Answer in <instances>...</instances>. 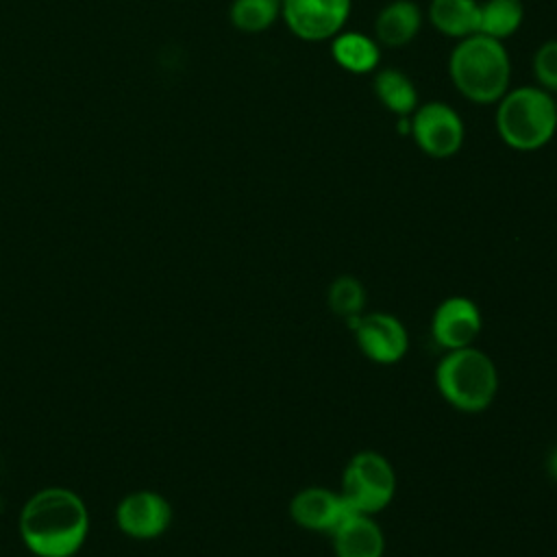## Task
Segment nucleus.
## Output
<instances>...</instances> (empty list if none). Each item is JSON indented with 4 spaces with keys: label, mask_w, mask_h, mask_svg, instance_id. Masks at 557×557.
Wrapping results in <instances>:
<instances>
[{
    "label": "nucleus",
    "mask_w": 557,
    "mask_h": 557,
    "mask_svg": "<svg viewBox=\"0 0 557 557\" xmlns=\"http://www.w3.org/2000/svg\"><path fill=\"white\" fill-rule=\"evenodd\" d=\"M89 533V511L67 487H44L22 507L20 535L37 557H74Z\"/></svg>",
    "instance_id": "obj_1"
},
{
    "label": "nucleus",
    "mask_w": 557,
    "mask_h": 557,
    "mask_svg": "<svg viewBox=\"0 0 557 557\" xmlns=\"http://www.w3.org/2000/svg\"><path fill=\"white\" fill-rule=\"evenodd\" d=\"M448 76L459 96L474 104H496L511 87V59L505 41L474 33L455 44Z\"/></svg>",
    "instance_id": "obj_2"
},
{
    "label": "nucleus",
    "mask_w": 557,
    "mask_h": 557,
    "mask_svg": "<svg viewBox=\"0 0 557 557\" xmlns=\"http://www.w3.org/2000/svg\"><path fill=\"white\" fill-rule=\"evenodd\" d=\"M494 126L507 148L535 152L557 133L555 96L537 85L509 87L496 102Z\"/></svg>",
    "instance_id": "obj_3"
},
{
    "label": "nucleus",
    "mask_w": 557,
    "mask_h": 557,
    "mask_svg": "<svg viewBox=\"0 0 557 557\" xmlns=\"http://www.w3.org/2000/svg\"><path fill=\"white\" fill-rule=\"evenodd\" d=\"M433 383L437 394L453 409L481 413L498 394V368L494 359L476 346L444 350L435 363Z\"/></svg>",
    "instance_id": "obj_4"
},
{
    "label": "nucleus",
    "mask_w": 557,
    "mask_h": 557,
    "mask_svg": "<svg viewBox=\"0 0 557 557\" xmlns=\"http://www.w3.org/2000/svg\"><path fill=\"white\" fill-rule=\"evenodd\" d=\"M339 494L348 509L359 513H379L396 496V470L379 450L355 453L342 472Z\"/></svg>",
    "instance_id": "obj_5"
},
{
    "label": "nucleus",
    "mask_w": 557,
    "mask_h": 557,
    "mask_svg": "<svg viewBox=\"0 0 557 557\" xmlns=\"http://www.w3.org/2000/svg\"><path fill=\"white\" fill-rule=\"evenodd\" d=\"M409 135L431 159L455 157L466 139L463 117L455 107L442 100H426L409 115Z\"/></svg>",
    "instance_id": "obj_6"
},
{
    "label": "nucleus",
    "mask_w": 557,
    "mask_h": 557,
    "mask_svg": "<svg viewBox=\"0 0 557 557\" xmlns=\"http://www.w3.org/2000/svg\"><path fill=\"white\" fill-rule=\"evenodd\" d=\"M361 355L379 366H394L409 352L407 326L387 311L359 313L346 320Z\"/></svg>",
    "instance_id": "obj_7"
},
{
    "label": "nucleus",
    "mask_w": 557,
    "mask_h": 557,
    "mask_svg": "<svg viewBox=\"0 0 557 557\" xmlns=\"http://www.w3.org/2000/svg\"><path fill=\"white\" fill-rule=\"evenodd\" d=\"M352 0H285L281 17L289 33L302 41H331L344 30Z\"/></svg>",
    "instance_id": "obj_8"
},
{
    "label": "nucleus",
    "mask_w": 557,
    "mask_h": 557,
    "mask_svg": "<svg viewBox=\"0 0 557 557\" xmlns=\"http://www.w3.org/2000/svg\"><path fill=\"white\" fill-rule=\"evenodd\" d=\"M483 329L481 307L468 296H448L437 302L431 313V339L442 350L474 346Z\"/></svg>",
    "instance_id": "obj_9"
},
{
    "label": "nucleus",
    "mask_w": 557,
    "mask_h": 557,
    "mask_svg": "<svg viewBox=\"0 0 557 557\" xmlns=\"http://www.w3.org/2000/svg\"><path fill=\"white\" fill-rule=\"evenodd\" d=\"M115 522L133 540H154L172 524V505L159 492L137 490L117 503Z\"/></svg>",
    "instance_id": "obj_10"
},
{
    "label": "nucleus",
    "mask_w": 557,
    "mask_h": 557,
    "mask_svg": "<svg viewBox=\"0 0 557 557\" xmlns=\"http://www.w3.org/2000/svg\"><path fill=\"white\" fill-rule=\"evenodd\" d=\"M350 509L344 503L339 490H331L322 485H309L298 490L287 505V513L296 527L311 533H326V535L337 527V522Z\"/></svg>",
    "instance_id": "obj_11"
},
{
    "label": "nucleus",
    "mask_w": 557,
    "mask_h": 557,
    "mask_svg": "<svg viewBox=\"0 0 557 557\" xmlns=\"http://www.w3.org/2000/svg\"><path fill=\"white\" fill-rule=\"evenodd\" d=\"M335 557H383L385 535L370 513L348 511L329 533Z\"/></svg>",
    "instance_id": "obj_12"
},
{
    "label": "nucleus",
    "mask_w": 557,
    "mask_h": 557,
    "mask_svg": "<svg viewBox=\"0 0 557 557\" xmlns=\"http://www.w3.org/2000/svg\"><path fill=\"white\" fill-rule=\"evenodd\" d=\"M422 9L413 0H389L374 17L372 37L379 46L403 48L411 44L422 28Z\"/></svg>",
    "instance_id": "obj_13"
},
{
    "label": "nucleus",
    "mask_w": 557,
    "mask_h": 557,
    "mask_svg": "<svg viewBox=\"0 0 557 557\" xmlns=\"http://www.w3.org/2000/svg\"><path fill=\"white\" fill-rule=\"evenodd\" d=\"M331 57L348 74H374L381 63V46L368 33L344 28L331 39Z\"/></svg>",
    "instance_id": "obj_14"
},
{
    "label": "nucleus",
    "mask_w": 557,
    "mask_h": 557,
    "mask_svg": "<svg viewBox=\"0 0 557 557\" xmlns=\"http://www.w3.org/2000/svg\"><path fill=\"white\" fill-rule=\"evenodd\" d=\"M372 91L383 109L396 117H409L420 104L416 83L400 67H379L372 78Z\"/></svg>",
    "instance_id": "obj_15"
},
{
    "label": "nucleus",
    "mask_w": 557,
    "mask_h": 557,
    "mask_svg": "<svg viewBox=\"0 0 557 557\" xmlns=\"http://www.w3.org/2000/svg\"><path fill=\"white\" fill-rule=\"evenodd\" d=\"M426 17L440 35L459 41L479 33V0H431Z\"/></svg>",
    "instance_id": "obj_16"
},
{
    "label": "nucleus",
    "mask_w": 557,
    "mask_h": 557,
    "mask_svg": "<svg viewBox=\"0 0 557 557\" xmlns=\"http://www.w3.org/2000/svg\"><path fill=\"white\" fill-rule=\"evenodd\" d=\"M524 20L522 0H483L479 2V33L505 41L516 35Z\"/></svg>",
    "instance_id": "obj_17"
},
{
    "label": "nucleus",
    "mask_w": 557,
    "mask_h": 557,
    "mask_svg": "<svg viewBox=\"0 0 557 557\" xmlns=\"http://www.w3.org/2000/svg\"><path fill=\"white\" fill-rule=\"evenodd\" d=\"M281 17L276 0H233L228 7V22L248 35L268 30Z\"/></svg>",
    "instance_id": "obj_18"
},
{
    "label": "nucleus",
    "mask_w": 557,
    "mask_h": 557,
    "mask_svg": "<svg viewBox=\"0 0 557 557\" xmlns=\"http://www.w3.org/2000/svg\"><path fill=\"white\" fill-rule=\"evenodd\" d=\"M366 287L363 283L352 276V274H342L337 276L331 285H329V292H326V302H329V309L344 318V320H350L359 313H363V307H366Z\"/></svg>",
    "instance_id": "obj_19"
},
{
    "label": "nucleus",
    "mask_w": 557,
    "mask_h": 557,
    "mask_svg": "<svg viewBox=\"0 0 557 557\" xmlns=\"http://www.w3.org/2000/svg\"><path fill=\"white\" fill-rule=\"evenodd\" d=\"M531 67L535 85L550 94H557V39H546L535 48Z\"/></svg>",
    "instance_id": "obj_20"
},
{
    "label": "nucleus",
    "mask_w": 557,
    "mask_h": 557,
    "mask_svg": "<svg viewBox=\"0 0 557 557\" xmlns=\"http://www.w3.org/2000/svg\"><path fill=\"white\" fill-rule=\"evenodd\" d=\"M546 472H548V476L557 483V446L548 453V459H546Z\"/></svg>",
    "instance_id": "obj_21"
},
{
    "label": "nucleus",
    "mask_w": 557,
    "mask_h": 557,
    "mask_svg": "<svg viewBox=\"0 0 557 557\" xmlns=\"http://www.w3.org/2000/svg\"><path fill=\"white\" fill-rule=\"evenodd\" d=\"M555 96V107H557V94H553Z\"/></svg>",
    "instance_id": "obj_22"
},
{
    "label": "nucleus",
    "mask_w": 557,
    "mask_h": 557,
    "mask_svg": "<svg viewBox=\"0 0 557 557\" xmlns=\"http://www.w3.org/2000/svg\"><path fill=\"white\" fill-rule=\"evenodd\" d=\"M276 2H278V4H283V2H285V0H276Z\"/></svg>",
    "instance_id": "obj_23"
}]
</instances>
